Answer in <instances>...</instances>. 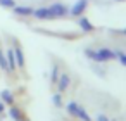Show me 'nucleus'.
<instances>
[{
    "label": "nucleus",
    "instance_id": "nucleus-1",
    "mask_svg": "<svg viewBox=\"0 0 126 121\" xmlns=\"http://www.w3.org/2000/svg\"><path fill=\"white\" fill-rule=\"evenodd\" d=\"M69 14V7L62 2H55V4H50L47 7H36L35 12H33V17L40 19V21H48V19H61V17H66Z\"/></svg>",
    "mask_w": 126,
    "mask_h": 121
},
{
    "label": "nucleus",
    "instance_id": "nucleus-2",
    "mask_svg": "<svg viewBox=\"0 0 126 121\" xmlns=\"http://www.w3.org/2000/svg\"><path fill=\"white\" fill-rule=\"evenodd\" d=\"M85 57L93 61V62H109V61H114L117 59L119 55V50H112L109 47H98V49H93V47H86L83 50Z\"/></svg>",
    "mask_w": 126,
    "mask_h": 121
},
{
    "label": "nucleus",
    "instance_id": "nucleus-3",
    "mask_svg": "<svg viewBox=\"0 0 126 121\" xmlns=\"http://www.w3.org/2000/svg\"><path fill=\"white\" fill-rule=\"evenodd\" d=\"M86 9H88V0H78V2H74L69 7V16L71 17H79L86 12Z\"/></svg>",
    "mask_w": 126,
    "mask_h": 121
},
{
    "label": "nucleus",
    "instance_id": "nucleus-4",
    "mask_svg": "<svg viewBox=\"0 0 126 121\" xmlns=\"http://www.w3.org/2000/svg\"><path fill=\"white\" fill-rule=\"evenodd\" d=\"M67 111H69V114H73V116H76V118H79V119H83V121H90V118H88V114L85 112V109L78 104V102H69L67 104Z\"/></svg>",
    "mask_w": 126,
    "mask_h": 121
},
{
    "label": "nucleus",
    "instance_id": "nucleus-5",
    "mask_svg": "<svg viewBox=\"0 0 126 121\" xmlns=\"http://www.w3.org/2000/svg\"><path fill=\"white\" fill-rule=\"evenodd\" d=\"M17 17H31L33 16V12H35V7H31V5H14L12 9H11Z\"/></svg>",
    "mask_w": 126,
    "mask_h": 121
},
{
    "label": "nucleus",
    "instance_id": "nucleus-6",
    "mask_svg": "<svg viewBox=\"0 0 126 121\" xmlns=\"http://www.w3.org/2000/svg\"><path fill=\"white\" fill-rule=\"evenodd\" d=\"M76 23H78V26L83 30V31H86V33H90V31H93L95 30V26L90 23V19L88 17H85V16H79V17H76Z\"/></svg>",
    "mask_w": 126,
    "mask_h": 121
},
{
    "label": "nucleus",
    "instance_id": "nucleus-7",
    "mask_svg": "<svg viewBox=\"0 0 126 121\" xmlns=\"http://www.w3.org/2000/svg\"><path fill=\"white\" fill-rule=\"evenodd\" d=\"M12 52H14V57H16V62H17V68H24L26 61H24V52H23V49H21L19 45H16V47L12 49Z\"/></svg>",
    "mask_w": 126,
    "mask_h": 121
},
{
    "label": "nucleus",
    "instance_id": "nucleus-8",
    "mask_svg": "<svg viewBox=\"0 0 126 121\" xmlns=\"http://www.w3.org/2000/svg\"><path fill=\"white\" fill-rule=\"evenodd\" d=\"M69 83H71V78H69V74H67V73H62V74H59L57 85H59V90H61V92L67 90V88H69Z\"/></svg>",
    "mask_w": 126,
    "mask_h": 121
},
{
    "label": "nucleus",
    "instance_id": "nucleus-9",
    "mask_svg": "<svg viewBox=\"0 0 126 121\" xmlns=\"http://www.w3.org/2000/svg\"><path fill=\"white\" fill-rule=\"evenodd\" d=\"M5 59H7V64H9V71H14V69L17 68V62H16L14 52H12V50H7V52H5Z\"/></svg>",
    "mask_w": 126,
    "mask_h": 121
},
{
    "label": "nucleus",
    "instance_id": "nucleus-10",
    "mask_svg": "<svg viewBox=\"0 0 126 121\" xmlns=\"http://www.w3.org/2000/svg\"><path fill=\"white\" fill-rule=\"evenodd\" d=\"M0 99H2V102H5V104H12L14 102V93L5 88V90H2V93H0Z\"/></svg>",
    "mask_w": 126,
    "mask_h": 121
},
{
    "label": "nucleus",
    "instance_id": "nucleus-11",
    "mask_svg": "<svg viewBox=\"0 0 126 121\" xmlns=\"http://www.w3.org/2000/svg\"><path fill=\"white\" fill-rule=\"evenodd\" d=\"M16 5V0H0V7H5V9H12Z\"/></svg>",
    "mask_w": 126,
    "mask_h": 121
},
{
    "label": "nucleus",
    "instance_id": "nucleus-12",
    "mask_svg": "<svg viewBox=\"0 0 126 121\" xmlns=\"http://www.w3.org/2000/svg\"><path fill=\"white\" fill-rule=\"evenodd\" d=\"M117 61L126 68V54H123V52H119V55H117Z\"/></svg>",
    "mask_w": 126,
    "mask_h": 121
},
{
    "label": "nucleus",
    "instance_id": "nucleus-13",
    "mask_svg": "<svg viewBox=\"0 0 126 121\" xmlns=\"http://www.w3.org/2000/svg\"><path fill=\"white\" fill-rule=\"evenodd\" d=\"M52 100H54V105H61V104H62V102H61V100H62V99H61V95H54V97H52Z\"/></svg>",
    "mask_w": 126,
    "mask_h": 121
},
{
    "label": "nucleus",
    "instance_id": "nucleus-14",
    "mask_svg": "<svg viewBox=\"0 0 126 121\" xmlns=\"http://www.w3.org/2000/svg\"><path fill=\"white\" fill-rule=\"evenodd\" d=\"M97 121H109V119H107L105 114H98V116H97Z\"/></svg>",
    "mask_w": 126,
    "mask_h": 121
},
{
    "label": "nucleus",
    "instance_id": "nucleus-15",
    "mask_svg": "<svg viewBox=\"0 0 126 121\" xmlns=\"http://www.w3.org/2000/svg\"><path fill=\"white\" fill-rule=\"evenodd\" d=\"M4 111H5V105H4L2 100H0V114H4Z\"/></svg>",
    "mask_w": 126,
    "mask_h": 121
},
{
    "label": "nucleus",
    "instance_id": "nucleus-16",
    "mask_svg": "<svg viewBox=\"0 0 126 121\" xmlns=\"http://www.w3.org/2000/svg\"><path fill=\"white\" fill-rule=\"evenodd\" d=\"M123 35H124V36H126V30H123Z\"/></svg>",
    "mask_w": 126,
    "mask_h": 121
},
{
    "label": "nucleus",
    "instance_id": "nucleus-17",
    "mask_svg": "<svg viewBox=\"0 0 126 121\" xmlns=\"http://www.w3.org/2000/svg\"><path fill=\"white\" fill-rule=\"evenodd\" d=\"M114 2H124V0H114Z\"/></svg>",
    "mask_w": 126,
    "mask_h": 121
},
{
    "label": "nucleus",
    "instance_id": "nucleus-18",
    "mask_svg": "<svg viewBox=\"0 0 126 121\" xmlns=\"http://www.w3.org/2000/svg\"><path fill=\"white\" fill-rule=\"evenodd\" d=\"M0 52H2V50H0Z\"/></svg>",
    "mask_w": 126,
    "mask_h": 121
}]
</instances>
